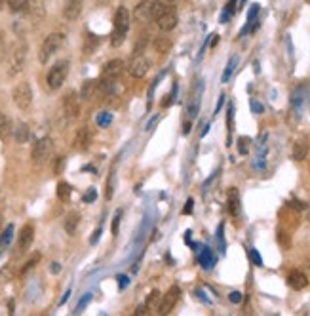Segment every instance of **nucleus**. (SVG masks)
Masks as SVG:
<instances>
[{
    "label": "nucleus",
    "mask_w": 310,
    "mask_h": 316,
    "mask_svg": "<svg viewBox=\"0 0 310 316\" xmlns=\"http://www.w3.org/2000/svg\"><path fill=\"white\" fill-rule=\"evenodd\" d=\"M112 23H115V31L110 35V44H112V48H118V46H122L126 36H128V29H130L131 23L130 10L126 6H118Z\"/></svg>",
    "instance_id": "nucleus-1"
},
{
    "label": "nucleus",
    "mask_w": 310,
    "mask_h": 316,
    "mask_svg": "<svg viewBox=\"0 0 310 316\" xmlns=\"http://www.w3.org/2000/svg\"><path fill=\"white\" fill-rule=\"evenodd\" d=\"M25 61H27V42L17 40L8 51V74L10 76L19 74L25 69Z\"/></svg>",
    "instance_id": "nucleus-2"
},
{
    "label": "nucleus",
    "mask_w": 310,
    "mask_h": 316,
    "mask_svg": "<svg viewBox=\"0 0 310 316\" xmlns=\"http://www.w3.org/2000/svg\"><path fill=\"white\" fill-rule=\"evenodd\" d=\"M65 44V35L63 33H50V35L44 38L42 46H40V51H38V59L40 63H48L50 58H53L61 46Z\"/></svg>",
    "instance_id": "nucleus-3"
},
{
    "label": "nucleus",
    "mask_w": 310,
    "mask_h": 316,
    "mask_svg": "<svg viewBox=\"0 0 310 316\" xmlns=\"http://www.w3.org/2000/svg\"><path fill=\"white\" fill-rule=\"evenodd\" d=\"M152 19L156 21V25H158V29L162 31V33H170V31H173L175 27H177V21H179L177 12L170 6H164V4H158V6H156Z\"/></svg>",
    "instance_id": "nucleus-4"
},
{
    "label": "nucleus",
    "mask_w": 310,
    "mask_h": 316,
    "mask_svg": "<svg viewBox=\"0 0 310 316\" xmlns=\"http://www.w3.org/2000/svg\"><path fill=\"white\" fill-rule=\"evenodd\" d=\"M51 156H53V141H51V137H42V139H38L33 145L31 158H33V164L35 166H44Z\"/></svg>",
    "instance_id": "nucleus-5"
},
{
    "label": "nucleus",
    "mask_w": 310,
    "mask_h": 316,
    "mask_svg": "<svg viewBox=\"0 0 310 316\" xmlns=\"http://www.w3.org/2000/svg\"><path fill=\"white\" fill-rule=\"evenodd\" d=\"M67 74H69V61L67 59H61L58 63H53L50 67V71H48V76H46L48 88L50 90H59L67 80Z\"/></svg>",
    "instance_id": "nucleus-6"
},
{
    "label": "nucleus",
    "mask_w": 310,
    "mask_h": 316,
    "mask_svg": "<svg viewBox=\"0 0 310 316\" xmlns=\"http://www.w3.org/2000/svg\"><path fill=\"white\" fill-rule=\"evenodd\" d=\"M12 97H14L15 107L21 109V111H29L31 105H33V88H31L29 82H19L14 88Z\"/></svg>",
    "instance_id": "nucleus-7"
},
{
    "label": "nucleus",
    "mask_w": 310,
    "mask_h": 316,
    "mask_svg": "<svg viewBox=\"0 0 310 316\" xmlns=\"http://www.w3.org/2000/svg\"><path fill=\"white\" fill-rule=\"evenodd\" d=\"M179 297H181V287L179 286L170 287L166 294L160 297V303H158V307H156L158 316H167L170 314V312L175 309V305H177V301H179Z\"/></svg>",
    "instance_id": "nucleus-8"
},
{
    "label": "nucleus",
    "mask_w": 310,
    "mask_h": 316,
    "mask_svg": "<svg viewBox=\"0 0 310 316\" xmlns=\"http://www.w3.org/2000/svg\"><path fill=\"white\" fill-rule=\"evenodd\" d=\"M61 109H63V115L69 118V120H74L80 116V99L76 92H67L61 99Z\"/></svg>",
    "instance_id": "nucleus-9"
},
{
    "label": "nucleus",
    "mask_w": 310,
    "mask_h": 316,
    "mask_svg": "<svg viewBox=\"0 0 310 316\" xmlns=\"http://www.w3.org/2000/svg\"><path fill=\"white\" fill-rule=\"evenodd\" d=\"M158 4L160 0H141L137 6H135V10H133V17L137 21H149V19H152L154 10H156Z\"/></svg>",
    "instance_id": "nucleus-10"
},
{
    "label": "nucleus",
    "mask_w": 310,
    "mask_h": 316,
    "mask_svg": "<svg viewBox=\"0 0 310 316\" xmlns=\"http://www.w3.org/2000/svg\"><path fill=\"white\" fill-rule=\"evenodd\" d=\"M151 71V59L145 56H135L130 65V74L135 78H143L147 76V72Z\"/></svg>",
    "instance_id": "nucleus-11"
},
{
    "label": "nucleus",
    "mask_w": 310,
    "mask_h": 316,
    "mask_svg": "<svg viewBox=\"0 0 310 316\" xmlns=\"http://www.w3.org/2000/svg\"><path fill=\"white\" fill-rule=\"evenodd\" d=\"M33 240H35V227H33L31 223H27V225L19 230V236H17V252L19 253L27 252L31 248V244H33Z\"/></svg>",
    "instance_id": "nucleus-12"
},
{
    "label": "nucleus",
    "mask_w": 310,
    "mask_h": 316,
    "mask_svg": "<svg viewBox=\"0 0 310 316\" xmlns=\"http://www.w3.org/2000/svg\"><path fill=\"white\" fill-rule=\"evenodd\" d=\"M84 8V0H65L63 4V17L67 21H76L82 14Z\"/></svg>",
    "instance_id": "nucleus-13"
},
{
    "label": "nucleus",
    "mask_w": 310,
    "mask_h": 316,
    "mask_svg": "<svg viewBox=\"0 0 310 316\" xmlns=\"http://www.w3.org/2000/svg\"><path fill=\"white\" fill-rule=\"evenodd\" d=\"M27 14L33 19V23L42 21L46 17V0H29L27 4Z\"/></svg>",
    "instance_id": "nucleus-14"
},
{
    "label": "nucleus",
    "mask_w": 310,
    "mask_h": 316,
    "mask_svg": "<svg viewBox=\"0 0 310 316\" xmlns=\"http://www.w3.org/2000/svg\"><path fill=\"white\" fill-rule=\"evenodd\" d=\"M101 94V80H86L80 90V97L84 101H92Z\"/></svg>",
    "instance_id": "nucleus-15"
},
{
    "label": "nucleus",
    "mask_w": 310,
    "mask_h": 316,
    "mask_svg": "<svg viewBox=\"0 0 310 316\" xmlns=\"http://www.w3.org/2000/svg\"><path fill=\"white\" fill-rule=\"evenodd\" d=\"M124 71V61L122 59H110L105 67H103V80H116Z\"/></svg>",
    "instance_id": "nucleus-16"
},
{
    "label": "nucleus",
    "mask_w": 310,
    "mask_h": 316,
    "mask_svg": "<svg viewBox=\"0 0 310 316\" xmlns=\"http://www.w3.org/2000/svg\"><path fill=\"white\" fill-rule=\"evenodd\" d=\"M72 143H74L72 147H74L76 151H86V149H90V145H92V131L88 128H80L78 131H76Z\"/></svg>",
    "instance_id": "nucleus-17"
},
{
    "label": "nucleus",
    "mask_w": 310,
    "mask_h": 316,
    "mask_svg": "<svg viewBox=\"0 0 310 316\" xmlns=\"http://www.w3.org/2000/svg\"><path fill=\"white\" fill-rule=\"evenodd\" d=\"M286 280H288V286L291 287V289H295V292L304 289V287L308 286V278H306V274L301 273V271H291Z\"/></svg>",
    "instance_id": "nucleus-18"
},
{
    "label": "nucleus",
    "mask_w": 310,
    "mask_h": 316,
    "mask_svg": "<svg viewBox=\"0 0 310 316\" xmlns=\"http://www.w3.org/2000/svg\"><path fill=\"white\" fill-rule=\"evenodd\" d=\"M227 209L232 217L240 216V194L238 189H229V196H227Z\"/></svg>",
    "instance_id": "nucleus-19"
},
{
    "label": "nucleus",
    "mask_w": 310,
    "mask_h": 316,
    "mask_svg": "<svg viewBox=\"0 0 310 316\" xmlns=\"http://www.w3.org/2000/svg\"><path fill=\"white\" fill-rule=\"evenodd\" d=\"M172 46H173L172 38L166 36V35L156 36V38H154V42H152L154 51H156V54H162V56H166L167 51H172Z\"/></svg>",
    "instance_id": "nucleus-20"
},
{
    "label": "nucleus",
    "mask_w": 310,
    "mask_h": 316,
    "mask_svg": "<svg viewBox=\"0 0 310 316\" xmlns=\"http://www.w3.org/2000/svg\"><path fill=\"white\" fill-rule=\"evenodd\" d=\"M14 139H15V143H19V145H23V143H27L29 141V137H31V129H29V126L25 122H19L17 126H15L14 129Z\"/></svg>",
    "instance_id": "nucleus-21"
},
{
    "label": "nucleus",
    "mask_w": 310,
    "mask_h": 316,
    "mask_svg": "<svg viewBox=\"0 0 310 316\" xmlns=\"http://www.w3.org/2000/svg\"><path fill=\"white\" fill-rule=\"evenodd\" d=\"M306 154H308V143H306L304 137H301V139H297L295 145H293V158L301 162V160L306 158Z\"/></svg>",
    "instance_id": "nucleus-22"
},
{
    "label": "nucleus",
    "mask_w": 310,
    "mask_h": 316,
    "mask_svg": "<svg viewBox=\"0 0 310 316\" xmlns=\"http://www.w3.org/2000/svg\"><path fill=\"white\" fill-rule=\"evenodd\" d=\"M304 99H306V86H299L293 92V95H291V105L297 109V111H301L304 105Z\"/></svg>",
    "instance_id": "nucleus-23"
},
{
    "label": "nucleus",
    "mask_w": 310,
    "mask_h": 316,
    "mask_svg": "<svg viewBox=\"0 0 310 316\" xmlns=\"http://www.w3.org/2000/svg\"><path fill=\"white\" fill-rule=\"evenodd\" d=\"M78 225H80V214H78V212H71V214L67 216V219H65L67 234H74V232H76V229H78Z\"/></svg>",
    "instance_id": "nucleus-24"
},
{
    "label": "nucleus",
    "mask_w": 310,
    "mask_h": 316,
    "mask_svg": "<svg viewBox=\"0 0 310 316\" xmlns=\"http://www.w3.org/2000/svg\"><path fill=\"white\" fill-rule=\"evenodd\" d=\"M198 261H200V265H202L204 269H211V267H213V263H215V257L211 255L209 248H204L202 252L198 253Z\"/></svg>",
    "instance_id": "nucleus-25"
},
{
    "label": "nucleus",
    "mask_w": 310,
    "mask_h": 316,
    "mask_svg": "<svg viewBox=\"0 0 310 316\" xmlns=\"http://www.w3.org/2000/svg\"><path fill=\"white\" fill-rule=\"evenodd\" d=\"M236 65H238V56H232V58L229 59L227 67H224L223 76H221V82H229V80H231L232 72H234V69H236Z\"/></svg>",
    "instance_id": "nucleus-26"
},
{
    "label": "nucleus",
    "mask_w": 310,
    "mask_h": 316,
    "mask_svg": "<svg viewBox=\"0 0 310 316\" xmlns=\"http://www.w3.org/2000/svg\"><path fill=\"white\" fill-rule=\"evenodd\" d=\"M14 225L10 223L6 229L2 230V234H0V248H8L10 246V242L14 240Z\"/></svg>",
    "instance_id": "nucleus-27"
},
{
    "label": "nucleus",
    "mask_w": 310,
    "mask_h": 316,
    "mask_svg": "<svg viewBox=\"0 0 310 316\" xmlns=\"http://www.w3.org/2000/svg\"><path fill=\"white\" fill-rule=\"evenodd\" d=\"M12 129H14L12 128V120L0 111V137H8L12 134Z\"/></svg>",
    "instance_id": "nucleus-28"
},
{
    "label": "nucleus",
    "mask_w": 310,
    "mask_h": 316,
    "mask_svg": "<svg viewBox=\"0 0 310 316\" xmlns=\"http://www.w3.org/2000/svg\"><path fill=\"white\" fill-rule=\"evenodd\" d=\"M27 4H29V0H8V8L12 14L27 12Z\"/></svg>",
    "instance_id": "nucleus-29"
},
{
    "label": "nucleus",
    "mask_w": 310,
    "mask_h": 316,
    "mask_svg": "<svg viewBox=\"0 0 310 316\" xmlns=\"http://www.w3.org/2000/svg\"><path fill=\"white\" fill-rule=\"evenodd\" d=\"M71 193H72V189L69 183H65V181H61L58 185V198L61 202H69L71 200Z\"/></svg>",
    "instance_id": "nucleus-30"
},
{
    "label": "nucleus",
    "mask_w": 310,
    "mask_h": 316,
    "mask_svg": "<svg viewBox=\"0 0 310 316\" xmlns=\"http://www.w3.org/2000/svg\"><path fill=\"white\" fill-rule=\"evenodd\" d=\"M97 44H99V38L95 35H92V33H88L86 40H84V54H92Z\"/></svg>",
    "instance_id": "nucleus-31"
},
{
    "label": "nucleus",
    "mask_w": 310,
    "mask_h": 316,
    "mask_svg": "<svg viewBox=\"0 0 310 316\" xmlns=\"http://www.w3.org/2000/svg\"><path fill=\"white\" fill-rule=\"evenodd\" d=\"M92 299H94V295H92V294H86V295H84V297H82V299L78 301V305L74 307V316L82 314V312H84V309H86L88 305L92 303Z\"/></svg>",
    "instance_id": "nucleus-32"
},
{
    "label": "nucleus",
    "mask_w": 310,
    "mask_h": 316,
    "mask_svg": "<svg viewBox=\"0 0 310 316\" xmlns=\"http://www.w3.org/2000/svg\"><path fill=\"white\" fill-rule=\"evenodd\" d=\"M147 44H149V35L139 36L137 44H135V50H133V56H143V51L147 50Z\"/></svg>",
    "instance_id": "nucleus-33"
},
{
    "label": "nucleus",
    "mask_w": 310,
    "mask_h": 316,
    "mask_svg": "<svg viewBox=\"0 0 310 316\" xmlns=\"http://www.w3.org/2000/svg\"><path fill=\"white\" fill-rule=\"evenodd\" d=\"M160 297H162V295H160V292H156V289H154V292H152V294L149 295V299L145 301V307H147L149 310H152L154 307H158Z\"/></svg>",
    "instance_id": "nucleus-34"
},
{
    "label": "nucleus",
    "mask_w": 310,
    "mask_h": 316,
    "mask_svg": "<svg viewBox=\"0 0 310 316\" xmlns=\"http://www.w3.org/2000/svg\"><path fill=\"white\" fill-rule=\"evenodd\" d=\"M12 276H14V271H12V267L10 265H4L0 269V284H6V282L12 280Z\"/></svg>",
    "instance_id": "nucleus-35"
},
{
    "label": "nucleus",
    "mask_w": 310,
    "mask_h": 316,
    "mask_svg": "<svg viewBox=\"0 0 310 316\" xmlns=\"http://www.w3.org/2000/svg\"><path fill=\"white\" fill-rule=\"evenodd\" d=\"M112 194H115V168L110 170V175H108V181H107V193H105L107 200L112 198Z\"/></svg>",
    "instance_id": "nucleus-36"
},
{
    "label": "nucleus",
    "mask_w": 310,
    "mask_h": 316,
    "mask_svg": "<svg viewBox=\"0 0 310 316\" xmlns=\"http://www.w3.org/2000/svg\"><path fill=\"white\" fill-rule=\"evenodd\" d=\"M38 261H40V253H35V255H33V257H31L29 261L25 263V265H23V269L19 271V274H27V273L31 271V269H33V267H35L36 263H38Z\"/></svg>",
    "instance_id": "nucleus-37"
},
{
    "label": "nucleus",
    "mask_w": 310,
    "mask_h": 316,
    "mask_svg": "<svg viewBox=\"0 0 310 316\" xmlns=\"http://www.w3.org/2000/svg\"><path fill=\"white\" fill-rule=\"evenodd\" d=\"M8 56V42H6V36L4 33H0V63L4 61V58Z\"/></svg>",
    "instance_id": "nucleus-38"
},
{
    "label": "nucleus",
    "mask_w": 310,
    "mask_h": 316,
    "mask_svg": "<svg viewBox=\"0 0 310 316\" xmlns=\"http://www.w3.org/2000/svg\"><path fill=\"white\" fill-rule=\"evenodd\" d=\"M238 151H240V154H247V152H249V137H240Z\"/></svg>",
    "instance_id": "nucleus-39"
},
{
    "label": "nucleus",
    "mask_w": 310,
    "mask_h": 316,
    "mask_svg": "<svg viewBox=\"0 0 310 316\" xmlns=\"http://www.w3.org/2000/svg\"><path fill=\"white\" fill-rule=\"evenodd\" d=\"M120 217H122V209H118L112 219V234L115 236H118V230H120Z\"/></svg>",
    "instance_id": "nucleus-40"
},
{
    "label": "nucleus",
    "mask_w": 310,
    "mask_h": 316,
    "mask_svg": "<svg viewBox=\"0 0 310 316\" xmlns=\"http://www.w3.org/2000/svg\"><path fill=\"white\" fill-rule=\"evenodd\" d=\"M110 120H112V116H110V113H101V115L97 116V124H99L101 128L108 126V124H110Z\"/></svg>",
    "instance_id": "nucleus-41"
},
{
    "label": "nucleus",
    "mask_w": 310,
    "mask_h": 316,
    "mask_svg": "<svg viewBox=\"0 0 310 316\" xmlns=\"http://www.w3.org/2000/svg\"><path fill=\"white\" fill-rule=\"evenodd\" d=\"M198 109H200V101L196 99L194 103H190V107H188V118L190 120H194L196 115H198Z\"/></svg>",
    "instance_id": "nucleus-42"
},
{
    "label": "nucleus",
    "mask_w": 310,
    "mask_h": 316,
    "mask_svg": "<svg viewBox=\"0 0 310 316\" xmlns=\"http://www.w3.org/2000/svg\"><path fill=\"white\" fill-rule=\"evenodd\" d=\"M227 126H229V131L234 129V107L229 105V115H227Z\"/></svg>",
    "instance_id": "nucleus-43"
},
{
    "label": "nucleus",
    "mask_w": 310,
    "mask_h": 316,
    "mask_svg": "<svg viewBox=\"0 0 310 316\" xmlns=\"http://www.w3.org/2000/svg\"><path fill=\"white\" fill-rule=\"evenodd\" d=\"M63 166H65V158L58 156V158H55V162H53V173H61V172H63Z\"/></svg>",
    "instance_id": "nucleus-44"
},
{
    "label": "nucleus",
    "mask_w": 310,
    "mask_h": 316,
    "mask_svg": "<svg viewBox=\"0 0 310 316\" xmlns=\"http://www.w3.org/2000/svg\"><path fill=\"white\" fill-rule=\"evenodd\" d=\"M249 255H251V261L255 263V265H257V267H263V257H261L259 252H257L255 248H251V250H249Z\"/></svg>",
    "instance_id": "nucleus-45"
},
{
    "label": "nucleus",
    "mask_w": 310,
    "mask_h": 316,
    "mask_svg": "<svg viewBox=\"0 0 310 316\" xmlns=\"http://www.w3.org/2000/svg\"><path fill=\"white\" fill-rule=\"evenodd\" d=\"M192 209H194V200H192V198H188L187 204H185V208H183V214L188 216V214H192Z\"/></svg>",
    "instance_id": "nucleus-46"
},
{
    "label": "nucleus",
    "mask_w": 310,
    "mask_h": 316,
    "mask_svg": "<svg viewBox=\"0 0 310 316\" xmlns=\"http://www.w3.org/2000/svg\"><path fill=\"white\" fill-rule=\"evenodd\" d=\"M95 196H97V193H95V189H90L86 194H84V202L86 204H90V202H94L95 200Z\"/></svg>",
    "instance_id": "nucleus-47"
},
{
    "label": "nucleus",
    "mask_w": 310,
    "mask_h": 316,
    "mask_svg": "<svg viewBox=\"0 0 310 316\" xmlns=\"http://www.w3.org/2000/svg\"><path fill=\"white\" fill-rule=\"evenodd\" d=\"M131 316H151V314H149V309H147L145 305H139L137 309H135V312H133Z\"/></svg>",
    "instance_id": "nucleus-48"
},
{
    "label": "nucleus",
    "mask_w": 310,
    "mask_h": 316,
    "mask_svg": "<svg viewBox=\"0 0 310 316\" xmlns=\"http://www.w3.org/2000/svg\"><path fill=\"white\" fill-rule=\"evenodd\" d=\"M101 232H103V225H99V227L95 229L94 236L90 238V242H92V244H97V240H99V236H101Z\"/></svg>",
    "instance_id": "nucleus-49"
},
{
    "label": "nucleus",
    "mask_w": 310,
    "mask_h": 316,
    "mask_svg": "<svg viewBox=\"0 0 310 316\" xmlns=\"http://www.w3.org/2000/svg\"><path fill=\"white\" fill-rule=\"evenodd\" d=\"M229 299H231V303L238 305V303H242V294H240V292H232V294L229 295Z\"/></svg>",
    "instance_id": "nucleus-50"
},
{
    "label": "nucleus",
    "mask_w": 310,
    "mask_h": 316,
    "mask_svg": "<svg viewBox=\"0 0 310 316\" xmlns=\"http://www.w3.org/2000/svg\"><path fill=\"white\" fill-rule=\"evenodd\" d=\"M251 109L255 111V113H257V115H261V113H263V105H261V103H257L255 99H251Z\"/></svg>",
    "instance_id": "nucleus-51"
},
{
    "label": "nucleus",
    "mask_w": 310,
    "mask_h": 316,
    "mask_svg": "<svg viewBox=\"0 0 310 316\" xmlns=\"http://www.w3.org/2000/svg\"><path fill=\"white\" fill-rule=\"evenodd\" d=\"M50 271H51V274H58V273H61V265H59V263H51Z\"/></svg>",
    "instance_id": "nucleus-52"
},
{
    "label": "nucleus",
    "mask_w": 310,
    "mask_h": 316,
    "mask_svg": "<svg viewBox=\"0 0 310 316\" xmlns=\"http://www.w3.org/2000/svg\"><path fill=\"white\" fill-rule=\"evenodd\" d=\"M118 282H120V287H126L128 286V276H124V274H120V276H118Z\"/></svg>",
    "instance_id": "nucleus-53"
},
{
    "label": "nucleus",
    "mask_w": 310,
    "mask_h": 316,
    "mask_svg": "<svg viewBox=\"0 0 310 316\" xmlns=\"http://www.w3.org/2000/svg\"><path fill=\"white\" fill-rule=\"evenodd\" d=\"M231 12H229V10H224L223 14H221V23H227V19H229V17H231Z\"/></svg>",
    "instance_id": "nucleus-54"
},
{
    "label": "nucleus",
    "mask_w": 310,
    "mask_h": 316,
    "mask_svg": "<svg viewBox=\"0 0 310 316\" xmlns=\"http://www.w3.org/2000/svg\"><path fill=\"white\" fill-rule=\"evenodd\" d=\"M69 295H71V289H67V292H65V295L61 297V301H59V305H65V303H67V299H69Z\"/></svg>",
    "instance_id": "nucleus-55"
},
{
    "label": "nucleus",
    "mask_w": 310,
    "mask_h": 316,
    "mask_svg": "<svg viewBox=\"0 0 310 316\" xmlns=\"http://www.w3.org/2000/svg\"><path fill=\"white\" fill-rule=\"evenodd\" d=\"M223 101H224V95H219V103H217L215 113H219V109H221V105H223Z\"/></svg>",
    "instance_id": "nucleus-56"
},
{
    "label": "nucleus",
    "mask_w": 310,
    "mask_h": 316,
    "mask_svg": "<svg viewBox=\"0 0 310 316\" xmlns=\"http://www.w3.org/2000/svg\"><path fill=\"white\" fill-rule=\"evenodd\" d=\"M304 219L310 223V206H306V209H304Z\"/></svg>",
    "instance_id": "nucleus-57"
},
{
    "label": "nucleus",
    "mask_w": 310,
    "mask_h": 316,
    "mask_svg": "<svg viewBox=\"0 0 310 316\" xmlns=\"http://www.w3.org/2000/svg\"><path fill=\"white\" fill-rule=\"evenodd\" d=\"M170 4H177V2H181V0H167Z\"/></svg>",
    "instance_id": "nucleus-58"
},
{
    "label": "nucleus",
    "mask_w": 310,
    "mask_h": 316,
    "mask_svg": "<svg viewBox=\"0 0 310 316\" xmlns=\"http://www.w3.org/2000/svg\"><path fill=\"white\" fill-rule=\"evenodd\" d=\"M308 267H310V259H308Z\"/></svg>",
    "instance_id": "nucleus-59"
}]
</instances>
